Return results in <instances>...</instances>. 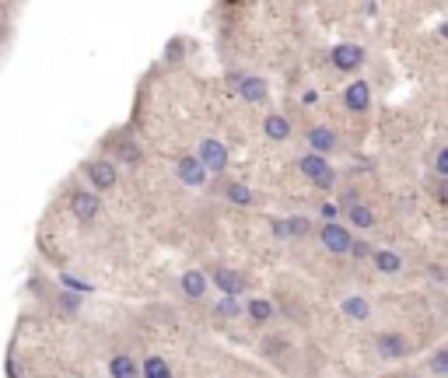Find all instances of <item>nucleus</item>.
Masks as SVG:
<instances>
[{"instance_id":"2","label":"nucleus","mask_w":448,"mask_h":378,"mask_svg":"<svg viewBox=\"0 0 448 378\" xmlns=\"http://www.w3.org/2000/svg\"><path fill=\"white\" fill-rule=\"evenodd\" d=\"M193 158L203 165L207 176H224V172H228V147H224L217 137H203V140L196 144V154H193Z\"/></svg>"},{"instance_id":"22","label":"nucleus","mask_w":448,"mask_h":378,"mask_svg":"<svg viewBox=\"0 0 448 378\" xmlns=\"http://www.w3.org/2000/svg\"><path fill=\"white\" fill-rule=\"evenodd\" d=\"M284 224H287V238H308L312 235V217H305V214H294V217H284Z\"/></svg>"},{"instance_id":"10","label":"nucleus","mask_w":448,"mask_h":378,"mask_svg":"<svg viewBox=\"0 0 448 378\" xmlns=\"http://www.w3.org/2000/svg\"><path fill=\"white\" fill-rule=\"evenodd\" d=\"M305 140H308V154H319V158H329L340 151V137L329 126H308Z\"/></svg>"},{"instance_id":"34","label":"nucleus","mask_w":448,"mask_h":378,"mask_svg":"<svg viewBox=\"0 0 448 378\" xmlns=\"http://www.w3.org/2000/svg\"><path fill=\"white\" fill-rule=\"evenodd\" d=\"M406 378H420V375H406Z\"/></svg>"},{"instance_id":"24","label":"nucleus","mask_w":448,"mask_h":378,"mask_svg":"<svg viewBox=\"0 0 448 378\" xmlns=\"http://www.w3.org/2000/svg\"><path fill=\"white\" fill-rule=\"evenodd\" d=\"M116 165H140V147L133 140H119V151L112 158Z\"/></svg>"},{"instance_id":"31","label":"nucleus","mask_w":448,"mask_h":378,"mask_svg":"<svg viewBox=\"0 0 448 378\" xmlns=\"http://www.w3.org/2000/svg\"><path fill=\"white\" fill-rule=\"evenodd\" d=\"M270 231L280 238V242H287V224H284V217H277V221H270Z\"/></svg>"},{"instance_id":"19","label":"nucleus","mask_w":448,"mask_h":378,"mask_svg":"<svg viewBox=\"0 0 448 378\" xmlns=\"http://www.w3.org/2000/svg\"><path fill=\"white\" fill-rule=\"evenodd\" d=\"M340 312H344L351 322H368V319H371V301L361 298V294H351V298H344Z\"/></svg>"},{"instance_id":"27","label":"nucleus","mask_w":448,"mask_h":378,"mask_svg":"<svg viewBox=\"0 0 448 378\" xmlns=\"http://www.w3.org/2000/svg\"><path fill=\"white\" fill-rule=\"evenodd\" d=\"M371 252H375V245H371V242H364V238H354L347 256H354V260H361V263H364V260H371Z\"/></svg>"},{"instance_id":"7","label":"nucleus","mask_w":448,"mask_h":378,"mask_svg":"<svg viewBox=\"0 0 448 378\" xmlns=\"http://www.w3.org/2000/svg\"><path fill=\"white\" fill-rule=\"evenodd\" d=\"M88 172V183H91V193H109V189L119 183V165L112 158H95L85 165Z\"/></svg>"},{"instance_id":"33","label":"nucleus","mask_w":448,"mask_h":378,"mask_svg":"<svg viewBox=\"0 0 448 378\" xmlns=\"http://www.w3.org/2000/svg\"><path fill=\"white\" fill-rule=\"evenodd\" d=\"M319 214H322L326 221H337V207H333V203H322V207H319Z\"/></svg>"},{"instance_id":"9","label":"nucleus","mask_w":448,"mask_h":378,"mask_svg":"<svg viewBox=\"0 0 448 378\" xmlns=\"http://www.w3.org/2000/svg\"><path fill=\"white\" fill-rule=\"evenodd\" d=\"M207 281L221 291V298H242V294L249 291L246 274H238V270H231V267H217V270H214Z\"/></svg>"},{"instance_id":"17","label":"nucleus","mask_w":448,"mask_h":378,"mask_svg":"<svg viewBox=\"0 0 448 378\" xmlns=\"http://www.w3.org/2000/svg\"><path fill=\"white\" fill-rule=\"evenodd\" d=\"M273 301L270 298H249L246 305H242V315L249 319V322H256V326H267L270 319H273Z\"/></svg>"},{"instance_id":"8","label":"nucleus","mask_w":448,"mask_h":378,"mask_svg":"<svg viewBox=\"0 0 448 378\" xmlns=\"http://www.w3.org/2000/svg\"><path fill=\"white\" fill-rule=\"evenodd\" d=\"M228 81H231L235 92L242 94L246 102H253V105H267L270 102V88L260 74H228Z\"/></svg>"},{"instance_id":"14","label":"nucleus","mask_w":448,"mask_h":378,"mask_svg":"<svg viewBox=\"0 0 448 378\" xmlns=\"http://www.w3.org/2000/svg\"><path fill=\"white\" fill-rule=\"evenodd\" d=\"M179 287H182V298H186V301H203L210 281H207L203 270H186V274L179 277Z\"/></svg>"},{"instance_id":"13","label":"nucleus","mask_w":448,"mask_h":378,"mask_svg":"<svg viewBox=\"0 0 448 378\" xmlns=\"http://www.w3.org/2000/svg\"><path fill=\"white\" fill-rule=\"evenodd\" d=\"M291 133H294V126H291V119H287L284 112H267V116H263V137H267V140L284 144V140H291Z\"/></svg>"},{"instance_id":"16","label":"nucleus","mask_w":448,"mask_h":378,"mask_svg":"<svg viewBox=\"0 0 448 378\" xmlns=\"http://www.w3.org/2000/svg\"><path fill=\"white\" fill-rule=\"evenodd\" d=\"M221 196L235 207H256V193L246 186V183H235V179H224L221 183Z\"/></svg>"},{"instance_id":"12","label":"nucleus","mask_w":448,"mask_h":378,"mask_svg":"<svg viewBox=\"0 0 448 378\" xmlns=\"http://www.w3.org/2000/svg\"><path fill=\"white\" fill-rule=\"evenodd\" d=\"M176 179L189 189H203L207 183H210V176L203 172V165H200L193 154H182L179 161H176Z\"/></svg>"},{"instance_id":"18","label":"nucleus","mask_w":448,"mask_h":378,"mask_svg":"<svg viewBox=\"0 0 448 378\" xmlns=\"http://www.w3.org/2000/svg\"><path fill=\"white\" fill-rule=\"evenodd\" d=\"M347 221H351L358 231H371V228L378 224L375 210H371L368 203H361V200H351V203H347Z\"/></svg>"},{"instance_id":"20","label":"nucleus","mask_w":448,"mask_h":378,"mask_svg":"<svg viewBox=\"0 0 448 378\" xmlns=\"http://www.w3.org/2000/svg\"><path fill=\"white\" fill-rule=\"evenodd\" d=\"M109 378H140V365L130 354H116L109 361Z\"/></svg>"},{"instance_id":"6","label":"nucleus","mask_w":448,"mask_h":378,"mask_svg":"<svg viewBox=\"0 0 448 378\" xmlns=\"http://www.w3.org/2000/svg\"><path fill=\"white\" fill-rule=\"evenodd\" d=\"M375 354L382 361H403L410 354V340L399 329H382V333H375Z\"/></svg>"},{"instance_id":"28","label":"nucleus","mask_w":448,"mask_h":378,"mask_svg":"<svg viewBox=\"0 0 448 378\" xmlns=\"http://www.w3.org/2000/svg\"><path fill=\"white\" fill-rule=\"evenodd\" d=\"M431 372L435 375H448V347H442V350H435V358H431Z\"/></svg>"},{"instance_id":"15","label":"nucleus","mask_w":448,"mask_h":378,"mask_svg":"<svg viewBox=\"0 0 448 378\" xmlns=\"http://www.w3.org/2000/svg\"><path fill=\"white\" fill-rule=\"evenodd\" d=\"M371 267H375V274H382V277H396V274L403 270V256H399L396 249H375V252H371Z\"/></svg>"},{"instance_id":"30","label":"nucleus","mask_w":448,"mask_h":378,"mask_svg":"<svg viewBox=\"0 0 448 378\" xmlns=\"http://www.w3.org/2000/svg\"><path fill=\"white\" fill-rule=\"evenodd\" d=\"M428 277L435 284H445V267L442 263H428Z\"/></svg>"},{"instance_id":"21","label":"nucleus","mask_w":448,"mask_h":378,"mask_svg":"<svg viewBox=\"0 0 448 378\" xmlns=\"http://www.w3.org/2000/svg\"><path fill=\"white\" fill-rule=\"evenodd\" d=\"M140 375H144V378H172V368H169V361H165V358L151 354V358H144Z\"/></svg>"},{"instance_id":"1","label":"nucleus","mask_w":448,"mask_h":378,"mask_svg":"<svg viewBox=\"0 0 448 378\" xmlns=\"http://www.w3.org/2000/svg\"><path fill=\"white\" fill-rule=\"evenodd\" d=\"M298 172L319 189V193H333L337 189V169L329 165V158H319V154H301L298 158Z\"/></svg>"},{"instance_id":"26","label":"nucleus","mask_w":448,"mask_h":378,"mask_svg":"<svg viewBox=\"0 0 448 378\" xmlns=\"http://www.w3.org/2000/svg\"><path fill=\"white\" fill-rule=\"evenodd\" d=\"M60 284H63V287H67L71 294H78V298H85V294H88V291H91V284L78 281L74 274H63V277H60Z\"/></svg>"},{"instance_id":"11","label":"nucleus","mask_w":448,"mask_h":378,"mask_svg":"<svg viewBox=\"0 0 448 378\" xmlns=\"http://www.w3.org/2000/svg\"><path fill=\"white\" fill-rule=\"evenodd\" d=\"M344 109L351 112V116H364L368 109H371V85L358 78V81H351L347 88H344Z\"/></svg>"},{"instance_id":"32","label":"nucleus","mask_w":448,"mask_h":378,"mask_svg":"<svg viewBox=\"0 0 448 378\" xmlns=\"http://www.w3.org/2000/svg\"><path fill=\"white\" fill-rule=\"evenodd\" d=\"M435 200H438V203L448 200V179H435Z\"/></svg>"},{"instance_id":"29","label":"nucleus","mask_w":448,"mask_h":378,"mask_svg":"<svg viewBox=\"0 0 448 378\" xmlns=\"http://www.w3.org/2000/svg\"><path fill=\"white\" fill-rule=\"evenodd\" d=\"M78 305H81V298H78V294H60V308H63L67 315H74V312H78Z\"/></svg>"},{"instance_id":"3","label":"nucleus","mask_w":448,"mask_h":378,"mask_svg":"<svg viewBox=\"0 0 448 378\" xmlns=\"http://www.w3.org/2000/svg\"><path fill=\"white\" fill-rule=\"evenodd\" d=\"M351 242H354V235H351V228L344 221H322L319 224V245L329 256H347L351 252Z\"/></svg>"},{"instance_id":"23","label":"nucleus","mask_w":448,"mask_h":378,"mask_svg":"<svg viewBox=\"0 0 448 378\" xmlns=\"http://www.w3.org/2000/svg\"><path fill=\"white\" fill-rule=\"evenodd\" d=\"M214 315H217L221 322H231V319L242 315V301H238V298H221V301L214 305Z\"/></svg>"},{"instance_id":"4","label":"nucleus","mask_w":448,"mask_h":378,"mask_svg":"<svg viewBox=\"0 0 448 378\" xmlns=\"http://www.w3.org/2000/svg\"><path fill=\"white\" fill-rule=\"evenodd\" d=\"M364 46L358 42H337L333 49H329V63H333V71H340V74H358L361 67H364Z\"/></svg>"},{"instance_id":"25","label":"nucleus","mask_w":448,"mask_h":378,"mask_svg":"<svg viewBox=\"0 0 448 378\" xmlns=\"http://www.w3.org/2000/svg\"><path fill=\"white\" fill-rule=\"evenodd\" d=\"M431 172H435V179H448V147H445V144H438V147H435Z\"/></svg>"},{"instance_id":"5","label":"nucleus","mask_w":448,"mask_h":378,"mask_svg":"<svg viewBox=\"0 0 448 378\" xmlns=\"http://www.w3.org/2000/svg\"><path fill=\"white\" fill-rule=\"evenodd\" d=\"M71 214H74V221H81V224H95L98 221V214H102V200H98V193H91V189L78 186L71 189Z\"/></svg>"}]
</instances>
